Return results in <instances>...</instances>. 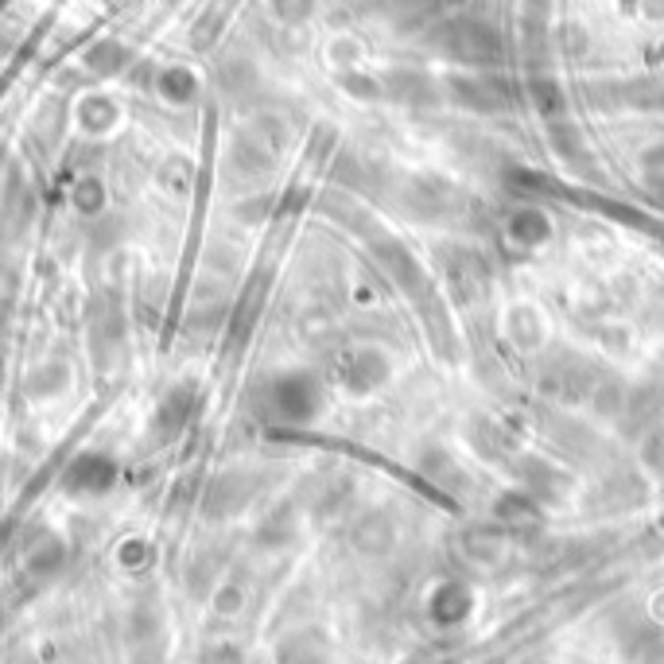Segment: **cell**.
<instances>
[{
	"label": "cell",
	"instance_id": "cell-1",
	"mask_svg": "<svg viewBox=\"0 0 664 664\" xmlns=\"http://www.w3.org/2000/svg\"><path fill=\"white\" fill-rule=\"evenodd\" d=\"M257 416L276 427H304L323 412V389L312 373H276L257 389Z\"/></svg>",
	"mask_w": 664,
	"mask_h": 664
},
{
	"label": "cell",
	"instance_id": "cell-2",
	"mask_svg": "<svg viewBox=\"0 0 664 664\" xmlns=\"http://www.w3.org/2000/svg\"><path fill=\"white\" fill-rule=\"evenodd\" d=\"M195 416V385H175L160 396L156 412L148 420V439L152 443H172L175 435H183V427Z\"/></svg>",
	"mask_w": 664,
	"mask_h": 664
},
{
	"label": "cell",
	"instance_id": "cell-3",
	"mask_svg": "<svg viewBox=\"0 0 664 664\" xmlns=\"http://www.w3.org/2000/svg\"><path fill=\"white\" fill-rule=\"evenodd\" d=\"M74 385V373L66 361H40V366H32L24 373V396L35 404H51L58 401V396H66Z\"/></svg>",
	"mask_w": 664,
	"mask_h": 664
},
{
	"label": "cell",
	"instance_id": "cell-4",
	"mask_svg": "<svg viewBox=\"0 0 664 664\" xmlns=\"http://www.w3.org/2000/svg\"><path fill=\"white\" fill-rule=\"evenodd\" d=\"M117 478L113 459L106 455H83V459H74L70 470H66V490L70 493H106Z\"/></svg>",
	"mask_w": 664,
	"mask_h": 664
},
{
	"label": "cell",
	"instance_id": "cell-5",
	"mask_svg": "<svg viewBox=\"0 0 664 664\" xmlns=\"http://www.w3.org/2000/svg\"><path fill=\"white\" fill-rule=\"evenodd\" d=\"M381 378H385V358L373 350H353L350 366H346V389L366 393V389H373Z\"/></svg>",
	"mask_w": 664,
	"mask_h": 664
},
{
	"label": "cell",
	"instance_id": "cell-6",
	"mask_svg": "<svg viewBox=\"0 0 664 664\" xmlns=\"http://www.w3.org/2000/svg\"><path fill=\"white\" fill-rule=\"evenodd\" d=\"M106 203H109V191H106V183L98 179V175H83V179L74 183V191H70V206L78 214H86V218H94V214H101L106 210Z\"/></svg>",
	"mask_w": 664,
	"mask_h": 664
},
{
	"label": "cell",
	"instance_id": "cell-7",
	"mask_svg": "<svg viewBox=\"0 0 664 664\" xmlns=\"http://www.w3.org/2000/svg\"><path fill=\"white\" fill-rule=\"evenodd\" d=\"M117 106L113 101H106V98H90L83 106V129L90 132V137H101V132H109L117 124Z\"/></svg>",
	"mask_w": 664,
	"mask_h": 664
},
{
	"label": "cell",
	"instance_id": "cell-8",
	"mask_svg": "<svg viewBox=\"0 0 664 664\" xmlns=\"http://www.w3.org/2000/svg\"><path fill=\"white\" fill-rule=\"evenodd\" d=\"M509 230H513V238L521 241V246H536V241H541L544 233H548V226H544L541 214H516Z\"/></svg>",
	"mask_w": 664,
	"mask_h": 664
},
{
	"label": "cell",
	"instance_id": "cell-9",
	"mask_svg": "<svg viewBox=\"0 0 664 664\" xmlns=\"http://www.w3.org/2000/svg\"><path fill=\"white\" fill-rule=\"evenodd\" d=\"M160 94L172 101H187L191 94H195V78H191L187 70H164V78H160Z\"/></svg>",
	"mask_w": 664,
	"mask_h": 664
},
{
	"label": "cell",
	"instance_id": "cell-10",
	"mask_svg": "<svg viewBox=\"0 0 664 664\" xmlns=\"http://www.w3.org/2000/svg\"><path fill=\"white\" fill-rule=\"evenodd\" d=\"M17 292H20L17 269H9V264H0V307H12V304H17Z\"/></svg>",
	"mask_w": 664,
	"mask_h": 664
}]
</instances>
